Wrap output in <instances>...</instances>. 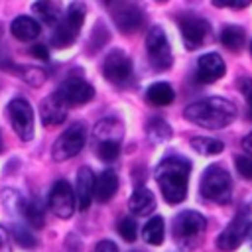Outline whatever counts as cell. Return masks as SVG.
<instances>
[{
	"label": "cell",
	"mask_w": 252,
	"mask_h": 252,
	"mask_svg": "<svg viewBox=\"0 0 252 252\" xmlns=\"http://www.w3.org/2000/svg\"><path fill=\"white\" fill-rule=\"evenodd\" d=\"M242 148L252 156V132H250L248 136H244V138H242Z\"/></svg>",
	"instance_id": "f35d334b"
},
{
	"label": "cell",
	"mask_w": 252,
	"mask_h": 252,
	"mask_svg": "<svg viewBox=\"0 0 252 252\" xmlns=\"http://www.w3.org/2000/svg\"><path fill=\"white\" fill-rule=\"evenodd\" d=\"M0 150H2V136H0Z\"/></svg>",
	"instance_id": "ab89813d"
},
{
	"label": "cell",
	"mask_w": 252,
	"mask_h": 252,
	"mask_svg": "<svg viewBox=\"0 0 252 252\" xmlns=\"http://www.w3.org/2000/svg\"><path fill=\"white\" fill-rule=\"evenodd\" d=\"M94 252H118V248H116V244L110 242V240H100V242L96 244Z\"/></svg>",
	"instance_id": "74e56055"
},
{
	"label": "cell",
	"mask_w": 252,
	"mask_h": 252,
	"mask_svg": "<svg viewBox=\"0 0 252 252\" xmlns=\"http://www.w3.org/2000/svg\"><path fill=\"white\" fill-rule=\"evenodd\" d=\"M67 108H69V104L57 93L49 94L47 98L41 100V106H39L41 122L45 126H59V124H63V120L67 116Z\"/></svg>",
	"instance_id": "9a60e30c"
},
{
	"label": "cell",
	"mask_w": 252,
	"mask_h": 252,
	"mask_svg": "<svg viewBox=\"0 0 252 252\" xmlns=\"http://www.w3.org/2000/svg\"><path fill=\"white\" fill-rule=\"evenodd\" d=\"M205 228H207V220H205V217L201 213L183 211L173 219L171 232H173V238H175V242L179 246L195 248L201 242V238L205 234Z\"/></svg>",
	"instance_id": "3957f363"
},
{
	"label": "cell",
	"mask_w": 252,
	"mask_h": 252,
	"mask_svg": "<svg viewBox=\"0 0 252 252\" xmlns=\"http://www.w3.org/2000/svg\"><path fill=\"white\" fill-rule=\"evenodd\" d=\"M75 197L79 201V209L81 211H87L91 201L94 199V173L91 171V167H81L77 171Z\"/></svg>",
	"instance_id": "e0dca14e"
},
{
	"label": "cell",
	"mask_w": 252,
	"mask_h": 252,
	"mask_svg": "<svg viewBox=\"0 0 252 252\" xmlns=\"http://www.w3.org/2000/svg\"><path fill=\"white\" fill-rule=\"evenodd\" d=\"M47 205H49V211L59 219H69L75 213V191L65 179H59L53 183Z\"/></svg>",
	"instance_id": "30bf717a"
},
{
	"label": "cell",
	"mask_w": 252,
	"mask_h": 252,
	"mask_svg": "<svg viewBox=\"0 0 252 252\" xmlns=\"http://www.w3.org/2000/svg\"><path fill=\"white\" fill-rule=\"evenodd\" d=\"M156 207V197L154 193L148 189V187H136L130 201H128V209L130 213L138 215V217H144V215H150Z\"/></svg>",
	"instance_id": "ac0fdd59"
},
{
	"label": "cell",
	"mask_w": 252,
	"mask_h": 252,
	"mask_svg": "<svg viewBox=\"0 0 252 252\" xmlns=\"http://www.w3.org/2000/svg\"><path fill=\"white\" fill-rule=\"evenodd\" d=\"M250 53H252V43H250Z\"/></svg>",
	"instance_id": "60d3db41"
},
{
	"label": "cell",
	"mask_w": 252,
	"mask_h": 252,
	"mask_svg": "<svg viewBox=\"0 0 252 252\" xmlns=\"http://www.w3.org/2000/svg\"><path fill=\"white\" fill-rule=\"evenodd\" d=\"M120 154V142H96V156L102 161H114Z\"/></svg>",
	"instance_id": "f1b7e54d"
},
{
	"label": "cell",
	"mask_w": 252,
	"mask_h": 252,
	"mask_svg": "<svg viewBox=\"0 0 252 252\" xmlns=\"http://www.w3.org/2000/svg\"><path fill=\"white\" fill-rule=\"evenodd\" d=\"M238 89L246 98L248 112H250V118H252V77H240L238 79Z\"/></svg>",
	"instance_id": "1f68e13d"
},
{
	"label": "cell",
	"mask_w": 252,
	"mask_h": 252,
	"mask_svg": "<svg viewBox=\"0 0 252 252\" xmlns=\"http://www.w3.org/2000/svg\"><path fill=\"white\" fill-rule=\"evenodd\" d=\"M30 53H32L33 57H37V59H47V57H49L47 47H45V45H41V43L32 45V47H30Z\"/></svg>",
	"instance_id": "8d00e7d4"
},
{
	"label": "cell",
	"mask_w": 252,
	"mask_h": 252,
	"mask_svg": "<svg viewBox=\"0 0 252 252\" xmlns=\"http://www.w3.org/2000/svg\"><path fill=\"white\" fill-rule=\"evenodd\" d=\"M24 217L33 228L43 226V207L37 203V199H32L24 205Z\"/></svg>",
	"instance_id": "83f0119b"
},
{
	"label": "cell",
	"mask_w": 252,
	"mask_h": 252,
	"mask_svg": "<svg viewBox=\"0 0 252 252\" xmlns=\"http://www.w3.org/2000/svg\"><path fill=\"white\" fill-rule=\"evenodd\" d=\"M14 232H16V240H18L22 246H33V244H35V242H33V238H32V236L22 228V226H18Z\"/></svg>",
	"instance_id": "836d02e7"
},
{
	"label": "cell",
	"mask_w": 252,
	"mask_h": 252,
	"mask_svg": "<svg viewBox=\"0 0 252 252\" xmlns=\"http://www.w3.org/2000/svg\"><path fill=\"white\" fill-rule=\"evenodd\" d=\"M132 73V61L130 57L120 51V49H112L106 57H104V63H102V75L106 81L114 83V85H122L128 81Z\"/></svg>",
	"instance_id": "7c38bea8"
},
{
	"label": "cell",
	"mask_w": 252,
	"mask_h": 252,
	"mask_svg": "<svg viewBox=\"0 0 252 252\" xmlns=\"http://www.w3.org/2000/svg\"><path fill=\"white\" fill-rule=\"evenodd\" d=\"M191 163L185 158L171 156L163 158L156 167V181L163 199L169 205H177L187 197V183H189Z\"/></svg>",
	"instance_id": "6da1fadb"
},
{
	"label": "cell",
	"mask_w": 252,
	"mask_h": 252,
	"mask_svg": "<svg viewBox=\"0 0 252 252\" xmlns=\"http://www.w3.org/2000/svg\"><path fill=\"white\" fill-rule=\"evenodd\" d=\"M146 96H148V100H150L152 104H156V106H165V104L173 102L175 93H173L171 85H167V83H154V85L148 87Z\"/></svg>",
	"instance_id": "7402d4cb"
},
{
	"label": "cell",
	"mask_w": 252,
	"mask_h": 252,
	"mask_svg": "<svg viewBox=\"0 0 252 252\" xmlns=\"http://www.w3.org/2000/svg\"><path fill=\"white\" fill-rule=\"evenodd\" d=\"M191 146L195 152L203 154V156H217L224 150V144L217 138H207V136H195L191 138Z\"/></svg>",
	"instance_id": "d4e9b609"
},
{
	"label": "cell",
	"mask_w": 252,
	"mask_h": 252,
	"mask_svg": "<svg viewBox=\"0 0 252 252\" xmlns=\"http://www.w3.org/2000/svg\"><path fill=\"white\" fill-rule=\"evenodd\" d=\"M148 136L154 140V142H163V140H169L171 138V128L165 120L161 118H152L148 122Z\"/></svg>",
	"instance_id": "4316f807"
},
{
	"label": "cell",
	"mask_w": 252,
	"mask_h": 252,
	"mask_svg": "<svg viewBox=\"0 0 252 252\" xmlns=\"http://www.w3.org/2000/svg\"><path fill=\"white\" fill-rule=\"evenodd\" d=\"M0 252H12V240L4 226H0Z\"/></svg>",
	"instance_id": "e575fe53"
},
{
	"label": "cell",
	"mask_w": 252,
	"mask_h": 252,
	"mask_svg": "<svg viewBox=\"0 0 252 252\" xmlns=\"http://www.w3.org/2000/svg\"><path fill=\"white\" fill-rule=\"evenodd\" d=\"M118 189V175L112 169H104L94 179V199L98 203H106Z\"/></svg>",
	"instance_id": "d6986e66"
},
{
	"label": "cell",
	"mask_w": 252,
	"mask_h": 252,
	"mask_svg": "<svg viewBox=\"0 0 252 252\" xmlns=\"http://www.w3.org/2000/svg\"><path fill=\"white\" fill-rule=\"evenodd\" d=\"M252 228V219H250V209H240L234 219L228 222V226L219 234L217 238V246L220 250H236L242 240L246 238V234Z\"/></svg>",
	"instance_id": "ba28073f"
},
{
	"label": "cell",
	"mask_w": 252,
	"mask_h": 252,
	"mask_svg": "<svg viewBox=\"0 0 252 252\" xmlns=\"http://www.w3.org/2000/svg\"><path fill=\"white\" fill-rule=\"evenodd\" d=\"M234 165H236V169L242 177L252 179V156H236Z\"/></svg>",
	"instance_id": "4dcf8cb0"
},
{
	"label": "cell",
	"mask_w": 252,
	"mask_h": 252,
	"mask_svg": "<svg viewBox=\"0 0 252 252\" xmlns=\"http://www.w3.org/2000/svg\"><path fill=\"white\" fill-rule=\"evenodd\" d=\"M85 12H87V8L81 2H73L65 10V16H61V22L57 24V28L51 35V43L55 47H69L77 39L79 30L85 20Z\"/></svg>",
	"instance_id": "5b68a950"
},
{
	"label": "cell",
	"mask_w": 252,
	"mask_h": 252,
	"mask_svg": "<svg viewBox=\"0 0 252 252\" xmlns=\"http://www.w3.org/2000/svg\"><path fill=\"white\" fill-rule=\"evenodd\" d=\"M183 116L203 128H211V130H220L224 126H228L234 118H236V106L234 102H230L228 98L222 96H209L197 102H191Z\"/></svg>",
	"instance_id": "7a4b0ae2"
},
{
	"label": "cell",
	"mask_w": 252,
	"mask_h": 252,
	"mask_svg": "<svg viewBox=\"0 0 252 252\" xmlns=\"http://www.w3.org/2000/svg\"><path fill=\"white\" fill-rule=\"evenodd\" d=\"M85 138H87V130H85V124L77 122L73 126H69L53 144V150H51V156L55 161H65L69 158H75L83 146H85Z\"/></svg>",
	"instance_id": "52a82bcc"
},
{
	"label": "cell",
	"mask_w": 252,
	"mask_h": 252,
	"mask_svg": "<svg viewBox=\"0 0 252 252\" xmlns=\"http://www.w3.org/2000/svg\"><path fill=\"white\" fill-rule=\"evenodd\" d=\"M199 189H201V195L213 203H219V205L228 203L232 195V181L228 171L220 165H209L203 171Z\"/></svg>",
	"instance_id": "277c9868"
},
{
	"label": "cell",
	"mask_w": 252,
	"mask_h": 252,
	"mask_svg": "<svg viewBox=\"0 0 252 252\" xmlns=\"http://www.w3.org/2000/svg\"><path fill=\"white\" fill-rule=\"evenodd\" d=\"M110 14L114 18V24L118 26L120 32L124 33H132L136 30H140V26L144 24V12L140 6L132 4V2H116L110 4Z\"/></svg>",
	"instance_id": "8fae6325"
},
{
	"label": "cell",
	"mask_w": 252,
	"mask_h": 252,
	"mask_svg": "<svg viewBox=\"0 0 252 252\" xmlns=\"http://www.w3.org/2000/svg\"><path fill=\"white\" fill-rule=\"evenodd\" d=\"M163 232H165V226H163V219L161 217H152L144 228H142V238L148 242V244H161L163 242Z\"/></svg>",
	"instance_id": "cb8c5ba5"
},
{
	"label": "cell",
	"mask_w": 252,
	"mask_h": 252,
	"mask_svg": "<svg viewBox=\"0 0 252 252\" xmlns=\"http://www.w3.org/2000/svg\"><path fill=\"white\" fill-rule=\"evenodd\" d=\"M118 234L126 242H134L136 236H138V224H136V220L134 219H128V217L120 219V222H118Z\"/></svg>",
	"instance_id": "f546056e"
},
{
	"label": "cell",
	"mask_w": 252,
	"mask_h": 252,
	"mask_svg": "<svg viewBox=\"0 0 252 252\" xmlns=\"http://www.w3.org/2000/svg\"><path fill=\"white\" fill-rule=\"evenodd\" d=\"M32 12L39 16L45 24H55L61 18V6L55 2H37L32 6Z\"/></svg>",
	"instance_id": "484cf974"
},
{
	"label": "cell",
	"mask_w": 252,
	"mask_h": 252,
	"mask_svg": "<svg viewBox=\"0 0 252 252\" xmlns=\"http://www.w3.org/2000/svg\"><path fill=\"white\" fill-rule=\"evenodd\" d=\"M246 41V33L240 26H224L220 32V43L230 51H238Z\"/></svg>",
	"instance_id": "603a6c76"
},
{
	"label": "cell",
	"mask_w": 252,
	"mask_h": 252,
	"mask_svg": "<svg viewBox=\"0 0 252 252\" xmlns=\"http://www.w3.org/2000/svg\"><path fill=\"white\" fill-rule=\"evenodd\" d=\"M22 77H24V81H26V83L35 85V87H39V85L43 83V79H45L43 71H39V69H26V71L22 73Z\"/></svg>",
	"instance_id": "d6a6232c"
},
{
	"label": "cell",
	"mask_w": 252,
	"mask_h": 252,
	"mask_svg": "<svg viewBox=\"0 0 252 252\" xmlns=\"http://www.w3.org/2000/svg\"><path fill=\"white\" fill-rule=\"evenodd\" d=\"M250 2H246V0H215V6H226V8H236V10H240V8H246Z\"/></svg>",
	"instance_id": "d590c367"
},
{
	"label": "cell",
	"mask_w": 252,
	"mask_h": 252,
	"mask_svg": "<svg viewBox=\"0 0 252 252\" xmlns=\"http://www.w3.org/2000/svg\"><path fill=\"white\" fill-rule=\"evenodd\" d=\"M8 116H10L14 132L24 142L33 138V110H32V104L26 98H22V96L12 98L8 102Z\"/></svg>",
	"instance_id": "9c48e42d"
},
{
	"label": "cell",
	"mask_w": 252,
	"mask_h": 252,
	"mask_svg": "<svg viewBox=\"0 0 252 252\" xmlns=\"http://www.w3.org/2000/svg\"><path fill=\"white\" fill-rule=\"evenodd\" d=\"M224 59L219 53H205L197 61V81L201 83H215L224 75Z\"/></svg>",
	"instance_id": "2e32d148"
},
{
	"label": "cell",
	"mask_w": 252,
	"mask_h": 252,
	"mask_svg": "<svg viewBox=\"0 0 252 252\" xmlns=\"http://www.w3.org/2000/svg\"><path fill=\"white\" fill-rule=\"evenodd\" d=\"M179 28H181V35L183 41L189 49H195L199 45L205 43V39L211 33V26L205 18L201 16H183L179 20Z\"/></svg>",
	"instance_id": "5bb4252c"
},
{
	"label": "cell",
	"mask_w": 252,
	"mask_h": 252,
	"mask_svg": "<svg viewBox=\"0 0 252 252\" xmlns=\"http://www.w3.org/2000/svg\"><path fill=\"white\" fill-rule=\"evenodd\" d=\"M57 94H59L69 106H75V104H85V102H89V100L94 96V89H93L91 83H87V81L81 79V77H67V79L61 83Z\"/></svg>",
	"instance_id": "4fadbf2b"
},
{
	"label": "cell",
	"mask_w": 252,
	"mask_h": 252,
	"mask_svg": "<svg viewBox=\"0 0 252 252\" xmlns=\"http://www.w3.org/2000/svg\"><path fill=\"white\" fill-rule=\"evenodd\" d=\"M146 51H148V59L154 65V69L165 71L171 67V63H173L171 47L165 37V32L159 26L150 28V32L146 35Z\"/></svg>",
	"instance_id": "8992f818"
},
{
	"label": "cell",
	"mask_w": 252,
	"mask_h": 252,
	"mask_svg": "<svg viewBox=\"0 0 252 252\" xmlns=\"http://www.w3.org/2000/svg\"><path fill=\"white\" fill-rule=\"evenodd\" d=\"M94 138L96 142H120L122 138V124L114 118H104L94 126Z\"/></svg>",
	"instance_id": "44dd1931"
},
{
	"label": "cell",
	"mask_w": 252,
	"mask_h": 252,
	"mask_svg": "<svg viewBox=\"0 0 252 252\" xmlns=\"http://www.w3.org/2000/svg\"><path fill=\"white\" fill-rule=\"evenodd\" d=\"M10 30H12L14 37L20 41H32L39 35V24L30 16H18L10 24Z\"/></svg>",
	"instance_id": "ffe728a7"
}]
</instances>
